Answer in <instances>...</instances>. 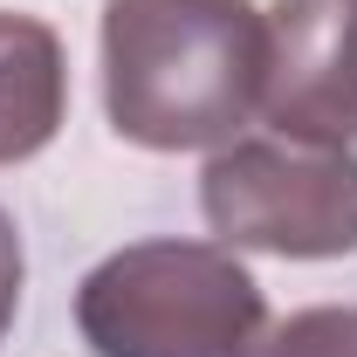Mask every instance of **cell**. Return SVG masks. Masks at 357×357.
Instances as JSON below:
<instances>
[{"label":"cell","instance_id":"1","mask_svg":"<svg viewBox=\"0 0 357 357\" xmlns=\"http://www.w3.org/2000/svg\"><path fill=\"white\" fill-rule=\"evenodd\" d=\"M255 0H103V110L144 151H220L261 110Z\"/></svg>","mask_w":357,"mask_h":357},{"label":"cell","instance_id":"2","mask_svg":"<svg viewBox=\"0 0 357 357\" xmlns=\"http://www.w3.org/2000/svg\"><path fill=\"white\" fill-rule=\"evenodd\" d=\"M76 330L96 357H241L268 296L220 241H131L83 275Z\"/></svg>","mask_w":357,"mask_h":357},{"label":"cell","instance_id":"3","mask_svg":"<svg viewBox=\"0 0 357 357\" xmlns=\"http://www.w3.org/2000/svg\"><path fill=\"white\" fill-rule=\"evenodd\" d=\"M199 213L220 248L282 261L357 255V151L310 137H234L199 172Z\"/></svg>","mask_w":357,"mask_h":357},{"label":"cell","instance_id":"4","mask_svg":"<svg viewBox=\"0 0 357 357\" xmlns=\"http://www.w3.org/2000/svg\"><path fill=\"white\" fill-rule=\"evenodd\" d=\"M261 117L275 124V137L357 144V0L268 7Z\"/></svg>","mask_w":357,"mask_h":357},{"label":"cell","instance_id":"5","mask_svg":"<svg viewBox=\"0 0 357 357\" xmlns=\"http://www.w3.org/2000/svg\"><path fill=\"white\" fill-rule=\"evenodd\" d=\"M62 117H69L62 35L35 14L0 7V165H21V158L48 151Z\"/></svg>","mask_w":357,"mask_h":357},{"label":"cell","instance_id":"6","mask_svg":"<svg viewBox=\"0 0 357 357\" xmlns=\"http://www.w3.org/2000/svg\"><path fill=\"white\" fill-rule=\"evenodd\" d=\"M241 357H357V310L351 303H316L282 323H268Z\"/></svg>","mask_w":357,"mask_h":357},{"label":"cell","instance_id":"7","mask_svg":"<svg viewBox=\"0 0 357 357\" xmlns=\"http://www.w3.org/2000/svg\"><path fill=\"white\" fill-rule=\"evenodd\" d=\"M21 282H28V255H21V227L0 206V337L14 330V310H21Z\"/></svg>","mask_w":357,"mask_h":357}]
</instances>
